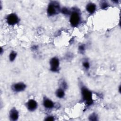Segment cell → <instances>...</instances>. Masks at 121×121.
Wrapping results in <instances>:
<instances>
[{"instance_id": "2", "label": "cell", "mask_w": 121, "mask_h": 121, "mask_svg": "<svg viewBox=\"0 0 121 121\" xmlns=\"http://www.w3.org/2000/svg\"><path fill=\"white\" fill-rule=\"evenodd\" d=\"M60 11L59 4L56 2H52L50 3L47 9V13L49 16H52Z\"/></svg>"}, {"instance_id": "5", "label": "cell", "mask_w": 121, "mask_h": 121, "mask_svg": "<svg viewBox=\"0 0 121 121\" xmlns=\"http://www.w3.org/2000/svg\"><path fill=\"white\" fill-rule=\"evenodd\" d=\"M51 69L52 71H57L59 66V60L57 58H52L50 60Z\"/></svg>"}, {"instance_id": "8", "label": "cell", "mask_w": 121, "mask_h": 121, "mask_svg": "<svg viewBox=\"0 0 121 121\" xmlns=\"http://www.w3.org/2000/svg\"><path fill=\"white\" fill-rule=\"evenodd\" d=\"M9 117L11 120L16 121L18 118V112L15 109H12L11 110L9 113Z\"/></svg>"}, {"instance_id": "4", "label": "cell", "mask_w": 121, "mask_h": 121, "mask_svg": "<svg viewBox=\"0 0 121 121\" xmlns=\"http://www.w3.org/2000/svg\"><path fill=\"white\" fill-rule=\"evenodd\" d=\"M7 23L10 25H14L18 22V18L15 14H10L7 17Z\"/></svg>"}, {"instance_id": "10", "label": "cell", "mask_w": 121, "mask_h": 121, "mask_svg": "<svg viewBox=\"0 0 121 121\" xmlns=\"http://www.w3.org/2000/svg\"><path fill=\"white\" fill-rule=\"evenodd\" d=\"M43 105L45 107L47 108H52L54 106L53 103L51 100L48 99H44L43 101Z\"/></svg>"}, {"instance_id": "1", "label": "cell", "mask_w": 121, "mask_h": 121, "mask_svg": "<svg viewBox=\"0 0 121 121\" xmlns=\"http://www.w3.org/2000/svg\"><path fill=\"white\" fill-rule=\"evenodd\" d=\"M81 94L83 96V98L86 101V103L88 104H91L93 103L92 93L86 88L83 87L81 89Z\"/></svg>"}, {"instance_id": "14", "label": "cell", "mask_w": 121, "mask_h": 121, "mask_svg": "<svg viewBox=\"0 0 121 121\" xmlns=\"http://www.w3.org/2000/svg\"><path fill=\"white\" fill-rule=\"evenodd\" d=\"M108 3L105 1L103 2L101 4V7L102 9H105L108 7Z\"/></svg>"}, {"instance_id": "12", "label": "cell", "mask_w": 121, "mask_h": 121, "mask_svg": "<svg viewBox=\"0 0 121 121\" xmlns=\"http://www.w3.org/2000/svg\"><path fill=\"white\" fill-rule=\"evenodd\" d=\"M16 55H17V53L15 52L12 51V52H11V53H10V55H9V60H10L11 61H13L15 60V59L16 58Z\"/></svg>"}, {"instance_id": "6", "label": "cell", "mask_w": 121, "mask_h": 121, "mask_svg": "<svg viewBox=\"0 0 121 121\" xmlns=\"http://www.w3.org/2000/svg\"><path fill=\"white\" fill-rule=\"evenodd\" d=\"M26 87V86L23 83H18L13 86V89L16 92H20L24 90Z\"/></svg>"}, {"instance_id": "11", "label": "cell", "mask_w": 121, "mask_h": 121, "mask_svg": "<svg viewBox=\"0 0 121 121\" xmlns=\"http://www.w3.org/2000/svg\"><path fill=\"white\" fill-rule=\"evenodd\" d=\"M65 93L64 91L61 89H58L57 91H56V95L59 97V98H62L64 96Z\"/></svg>"}, {"instance_id": "13", "label": "cell", "mask_w": 121, "mask_h": 121, "mask_svg": "<svg viewBox=\"0 0 121 121\" xmlns=\"http://www.w3.org/2000/svg\"><path fill=\"white\" fill-rule=\"evenodd\" d=\"M61 12L65 15H68L70 13V11L66 8H63L61 10Z\"/></svg>"}, {"instance_id": "3", "label": "cell", "mask_w": 121, "mask_h": 121, "mask_svg": "<svg viewBox=\"0 0 121 121\" xmlns=\"http://www.w3.org/2000/svg\"><path fill=\"white\" fill-rule=\"evenodd\" d=\"M80 21V16L77 11L73 12L70 16V23L72 26H76Z\"/></svg>"}, {"instance_id": "7", "label": "cell", "mask_w": 121, "mask_h": 121, "mask_svg": "<svg viewBox=\"0 0 121 121\" xmlns=\"http://www.w3.org/2000/svg\"><path fill=\"white\" fill-rule=\"evenodd\" d=\"M27 106L29 110L33 111L37 108V104L35 100L33 99H31L28 101L27 104Z\"/></svg>"}, {"instance_id": "16", "label": "cell", "mask_w": 121, "mask_h": 121, "mask_svg": "<svg viewBox=\"0 0 121 121\" xmlns=\"http://www.w3.org/2000/svg\"><path fill=\"white\" fill-rule=\"evenodd\" d=\"M83 64L84 67L86 69H88V68H89V63H88V62H87V61L84 62Z\"/></svg>"}, {"instance_id": "18", "label": "cell", "mask_w": 121, "mask_h": 121, "mask_svg": "<svg viewBox=\"0 0 121 121\" xmlns=\"http://www.w3.org/2000/svg\"><path fill=\"white\" fill-rule=\"evenodd\" d=\"M84 49H85V48H84V45H81L79 47V50L80 51H83L84 50Z\"/></svg>"}, {"instance_id": "17", "label": "cell", "mask_w": 121, "mask_h": 121, "mask_svg": "<svg viewBox=\"0 0 121 121\" xmlns=\"http://www.w3.org/2000/svg\"><path fill=\"white\" fill-rule=\"evenodd\" d=\"M45 120L46 121H53L54 118L53 117H52V116H49L45 119Z\"/></svg>"}, {"instance_id": "15", "label": "cell", "mask_w": 121, "mask_h": 121, "mask_svg": "<svg viewBox=\"0 0 121 121\" xmlns=\"http://www.w3.org/2000/svg\"><path fill=\"white\" fill-rule=\"evenodd\" d=\"M97 116L95 115V114H92L89 117V120L91 121H96L97 120Z\"/></svg>"}, {"instance_id": "9", "label": "cell", "mask_w": 121, "mask_h": 121, "mask_svg": "<svg viewBox=\"0 0 121 121\" xmlns=\"http://www.w3.org/2000/svg\"><path fill=\"white\" fill-rule=\"evenodd\" d=\"M86 9L88 12H89L90 14H93L95 11L96 6L94 3H90L86 5Z\"/></svg>"}]
</instances>
